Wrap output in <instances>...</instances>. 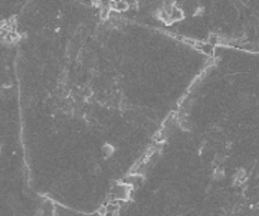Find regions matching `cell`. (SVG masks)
Masks as SVG:
<instances>
[{
    "instance_id": "cell-1",
    "label": "cell",
    "mask_w": 259,
    "mask_h": 216,
    "mask_svg": "<svg viewBox=\"0 0 259 216\" xmlns=\"http://www.w3.org/2000/svg\"><path fill=\"white\" fill-rule=\"evenodd\" d=\"M131 189L132 186H130V184H127L125 182H122V183H115L111 187V192H110V198L114 199V200H127L128 198H130V195H131Z\"/></svg>"
},
{
    "instance_id": "cell-2",
    "label": "cell",
    "mask_w": 259,
    "mask_h": 216,
    "mask_svg": "<svg viewBox=\"0 0 259 216\" xmlns=\"http://www.w3.org/2000/svg\"><path fill=\"white\" fill-rule=\"evenodd\" d=\"M130 9V3L125 2V0H120V2H114L112 4V10L118 12V13H124Z\"/></svg>"
},
{
    "instance_id": "cell-3",
    "label": "cell",
    "mask_w": 259,
    "mask_h": 216,
    "mask_svg": "<svg viewBox=\"0 0 259 216\" xmlns=\"http://www.w3.org/2000/svg\"><path fill=\"white\" fill-rule=\"evenodd\" d=\"M112 151H114V149H112V145H111V144L102 145V154L105 157H110L111 154H112Z\"/></svg>"
},
{
    "instance_id": "cell-4",
    "label": "cell",
    "mask_w": 259,
    "mask_h": 216,
    "mask_svg": "<svg viewBox=\"0 0 259 216\" xmlns=\"http://www.w3.org/2000/svg\"><path fill=\"white\" fill-rule=\"evenodd\" d=\"M112 4H114V0H100V6L98 7H110V9H112Z\"/></svg>"
},
{
    "instance_id": "cell-5",
    "label": "cell",
    "mask_w": 259,
    "mask_h": 216,
    "mask_svg": "<svg viewBox=\"0 0 259 216\" xmlns=\"http://www.w3.org/2000/svg\"><path fill=\"white\" fill-rule=\"evenodd\" d=\"M225 174H223V170H216L215 174H213V179L215 180H220V179H223Z\"/></svg>"
},
{
    "instance_id": "cell-6",
    "label": "cell",
    "mask_w": 259,
    "mask_h": 216,
    "mask_svg": "<svg viewBox=\"0 0 259 216\" xmlns=\"http://www.w3.org/2000/svg\"><path fill=\"white\" fill-rule=\"evenodd\" d=\"M92 2V4H95V6H100V0H91Z\"/></svg>"
},
{
    "instance_id": "cell-7",
    "label": "cell",
    "mask_w": 259,
    "mask_h": 216,
    "mask_svg": "<svg viewBox=\"0 0 259 216\" xmlns=\"http://www.w3.org/2000/svg\"><path fill=\"white\" fill-rule=\"evenodd\" d=\"M242 2H243V3H246V2H249V0H242Z\"/></svg>"
}]
</instances>
